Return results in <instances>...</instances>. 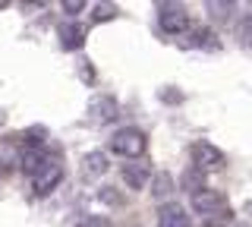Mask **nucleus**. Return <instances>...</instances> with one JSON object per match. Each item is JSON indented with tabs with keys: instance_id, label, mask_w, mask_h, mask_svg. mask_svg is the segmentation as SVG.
I'll use <instances>...</instances> for the list:
<instances>
[{
	"instance_id": "14",
	"label": "nucleus",
	"mask_w": 252,
	"mask_h": 227,
	"mask_svg": "<svg viewBox=\"0 0 252 227\" xmlns=\"http://www.w3.org/2000/svg\"><path fill=\"white\" fill-rule=\"evenodd\" d=\"M192 44H195V48H218L211 29H195V32H192Z\"/></svg>"
},
{
	"instance_id": "11",
	"label": "nucleus",
	"mask_w": 252,
	"mask_h": 227,
	"mask_svg": "<svg viewBox=\"0 0 252 227\" xmlns=\"http://www.w3.org/2000/svg\"><path fill=\"white\" fill-rule=\"evenodd\" d=\"M47 161H51V158H47L44 152H38V148H29V152L22 155V170H26L29 177H35V174H38V170L44 167Z\"/></svg>"
},
{
	"instance_id": "8",
	"label": "nucleus",
	"mask_w": 252,
	"mask_h": 227,
	"mask_svg": "<svg viewBox=\"0 0 252 227\" xmlns=\"http://www.w3.org/2000/svg\"><path fill=\"white\" fill-rule=\"evenodd\" d=\"M107 155L104 152H89L85 155V161H82V174L85 177H101V174H107Z\"/></svg>"
},
{
	"instance_id": "13",
	"label": "nucleus",
	"mask_w": 252,
	"mask_h": 227,
	"mask_svg": "<svg viewBox=\"0 0 252 227\" xmlns=\"http://www.w3.org/2000/svg\"><path fill=\"white\" fill-rule=\"evenodd\" d=\"M60 38H63V48H79V44H82V29L79 26H63Z\"/></svg>"
},
{
	"instance_id": "15",
	"label": "nucleus",
	"mask_w": 252,
	"mask_h": 227,
	"mask_svg": "<svg viewBox=\"0 0 252 227\" xmlns=\"http://www.w3.org/2000/svg\"><path fill=\"white\" fill-rule=\"evenodd\" d=\"M233 10H236V3H208V13L218 16V19H227Z\"/></svg>"
},
{
	"instance_id": "16",
	"label": "nucleus",
	"mask_w": 252,
	"mask_h": 227,
	"mask_svg": "<svg viewBox=\"0 0 252 227\" xmlns=\"http://www.w3.org/2000/svg\"><path fill=\"white\" fill-rule=\"evenodd\" d=\"M236 35H240L243 41H252V13L240 19V26H236Z\"/></svg>"
},
{
	"instance_id": "17",
	"label": "nucleus",
	"mask_w": 252,
	"mask_h": 227,
	"mask_svg": "<svg viewBox=\"0 0 252 227\" xmlns=\"http://www.w3.org/2000/svg\"><path fill=\"white\" fill-rule=\"evenodd\" d=\"M117 16V6L114 3H98V6H94V19H114Z\"/></svg>"
},
{
	"instance_id": "9",
	"label": "nucleus",
	"mask_w": 252,
	"mask_h": 227,
	"mask_svg": "<svg viewBox=\"0 0 252 227\" xmlns=\"http://www.w3.org/2000/svg\"><path fill=\"white\" fill-rule=\"evenodd\" d=\"M92 117L94 120H101V123H107V120H114L117 117V101L114 98H94L92 101Z\"/></svg>"
},
{
	"instance_id": "18",
	"label": "nucleus",
	"mask_w": 252,
	"mask_h": 227,
	"mask_svg": "<svg viewBox=\"0 0 252 227\" xmlns=\"http://www.w3.org/2000/svg\"><path fill=\"white\" fill-rule=\"evenodd\" d=\"M79 227H110V221H107V218H101V215H94V218H85Z\"/></svg>"
},
{
	"instance_id": "10",
	"label": "nucleus",
	"mask_w": 252,
	"mask_h": 227,
	"mask_svg": "<svg viewBox=\"0 0 252 227\" xmlns=\"http://www.w3.org/2000/svg\"><path fill=\"white\" fill-rule=\"evenodd\" d=\"M180 183H183V190L192 193V195L208 190V186H205V170H199V167H186V174L180 177Z\"/></svg>"
},
{
	"instance_id": "19",
	"label": "nucleus",
	"mask_w": 252,
	"mask_h": 227,
	"mask_svg": "<svg viewBox=\"0 0 252 227\" xmlns=\"http://www.w3.org/2000/svg\"><path fill=\"white\" fill-rule=\"evenodd\" d=\"M82 6H85V3H82V0H76V3H73V0H66V3H63V10H66V13H69V16H76V13H79V10H82Z\"/></svg>"
},
{
	"instance_id": "2",
	"label": "nucleus",
	"mask_w": 252,
	"mask_h": 227,
	"mask_svg": "<svg viewBox=\"0 0 252 227\" xmlns=\"http://www.w3.org/2000/svg\"><path fill=\"white\" fill-rule=\"evenodd\" d=\"M158 22L167 35H183L189 29V13L180 3H161L158 6Z\"/></svg>"
},
{
	"instance_id": "20",
	"label": "nucleus",
	"mask_w": 252,
	"mask_h": 227,
	"mask_svg": "<svg viewBox=\"0 0 252 227\" xmlns=\"http://www.w3.org/2000/svg\"><path fill=\"white\" fill-rule=\"evenodd\" d=\"M161 98H164V101H183V95H180V92H161Z\"/></svg>"
},
{
	"instance_id": "1",
	"label": "nucleus",
	"mask_w": 252,
	"mask_h": 227,
	"mask_svg": "<svg viewBox=\"0 0 252 227\" xmlns=\"http://www.w3.org/2000/svg\"><path fill=\"white\" fill-rule=\"evenodd\" d=\"M145 145H148L145 132L136 130V127H123L110 136V152L123 155V158H139V155H145Z\"/></svg>"
},
{
	"instance_id": "6",
	"label": "nucleus",
	"mask_w": 252,
	"mask_h": 227,
	"mask_svg": "<svg viewBox=\"0 0 252 227\" xmlns=\"http://www.w3.org/2000/svg\"><path fill=\"white\" fill-rule=\"evenodd\" d=\"M158 227H192V221H189V211L183 205L164 202V205L158 208Z\"/></svg>"
},
{
	"instance_id": "5",
	"label": "nucleus",
	"mask_w": 252,
	"mask_h": 227,
	"mask_svg": "<svg viewBox=\"0 0 252 227\" xmlns=\"http://www.w3.org/2000/svg\"><path fill=\"white\" fill-rule=\"evenodd\" d=\"M60 180H63V164L51 158V161H47L35 177H32V190H35L38 195H47V193L54 190V186L60 183Z\"/></svg>"
},
{
	"instance_id": "12",
	"label": "nucleus",
	"mask_w": 252,
	"mask_h": 227,
	"mask_svg": "<svg viewBox=\"0 0 252 227\" xmlns=\"http://www.w3.org/2000/svg\"><path fill=\"white\" fill-rule=\"evenodd\" d=\"M173 193V177L170 174H155L152 177V195L155 199H167Z\"/></svg>"
},
{
	"instance_id": "4",
	"label": "nucleus",
	"mask_w": 252,
	"mask_h": 227,
	"mask_svg": "<svg viewBox=\"0 0 252 227\" xmlns=\"http://www.w3.org/2000/svg\"><path fill=\"white\" fill-rule=\"evenodd\" d=\"M224 164H227L224 152L215 148L211 142H195L192 145V167H199V170H220Z\"/></svg>"
},
{
	"instance_id": "3",
	"label": "nucleus",
	"mask_w": 252,
	"mask_h": 227,
	"mask_svg": "<svg viewBox=\"0 0 252 227\" xmlns=\"http://www.w3.org/2000/svg\"><path fill=\"white\" fill-rule=\"evenodd\" d=\"M192 211L195 215H205V218H215V215H224L230 208H227V199L220 190H202V193L192 195Z\"/></svg>"
},
{
	"instance_id": "7",
	"label": "nucleus",
	"mask_w": 252,
	"mask_h": 227,
	"mask_svg": "<svg viewBox=\"0 0 252 227\" xmlns=\"http://www.w3.org/2000/svg\"><path fill=\"white\" fill-rule=\"evenodd\" d=\"M123 180L129 190H145V183L152 180V170L145 164H123Z\"/></svg>"
}]
</instances>
